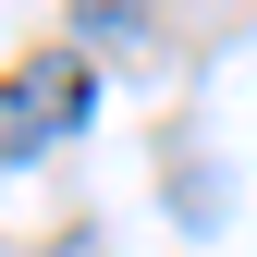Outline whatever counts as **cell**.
<instances>
[{"instance_id":"cell-2","label":"cell","mask_w":257,"mask_h":257,"mask_svg":"<svg viewBox=\"0 0 257 257\" xmlns=\"http://www.w3.org/2000/svg\"><path fill=\"white\" fill-rule=\"evenodd\" d=\"M74 25H86V37H122V25H135V0H74Z\"/></svg>"},{"instance_id":"cell-1","label":"cell","mask_w":257,"mask_h":257,"mask_svg":"<svg viewBox=\"0 0 257 257\" xmlns=\"http://www.w3.org/2000/svg\"><path fill=\"white\" fill-rule=\"evenodd\" d=\"M86 98H98V86H86V49H49L37 74H13V98H0V135H13V159L61 147V135L86 122Z\"/></svg>"}]
</instances>
